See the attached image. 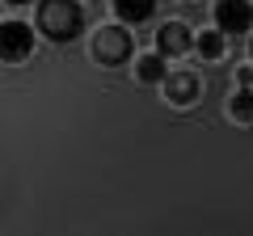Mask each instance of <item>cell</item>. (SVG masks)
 Wrapping results in <instances>:
<instances>
[{
  "label": "cell",
  "mask_w": 253,
  "mask_h": 236,
  "mask_svg": "<svg viewBox=\"0 0 253 236\" xmlns=\"http://www.w3.org/2000/svg\"><path fill=\"white\" fill-rule=\"evenodd\" d=\"M38 34L55 46H68L84 34V9L76 0H38Z\"/></svg>",
  "instance_id": "obj_1"
},
{
  "label": "cell",
  "mask_w": 253,
  "mask_h": 236,
  "mask_svg": "<svg viewBox=\"0 0 253 236\" xmlns=\"http://www.w3.org/2000/svg\"><path fill=\"white\" fill-rule=\"evenodd\" d=\"M131 51H135V38L126 34V26H101L97 34H93V59L106 64V68L126 64Z\"/></svg>",
  "instance_id": "obj_2"
},
{
  "label": "cell",
  "mask_w": 253,
  "mask_h": 236,
  "mask_svg": "<svg viewBox=\"0 0 253 236\" xmlns=\"http://www.w3.org/2000/svg\"><path fill=\"white\" fill-rule=\"evenodd\" d=\"M34 55V30L26 21H0V59L4 64H21Z\"/></svg>",
  "instance_id": "obj_3"
},
{
  "label": "cell",
  "mask_w": 253,
  "mask_h": 236,
  "mask_svg": "<svg viewBox=\"0 0 253 236\" xmlns=\"http://www.w3.org/2000/svg\"><path fill=\"white\" fill-rule=\"evenodd\" d=\"M215 26L224 34H245L253 26V4L249 0H219L215 4Z\"/></svg>",
  "instance_id": "obj_4"
},
{
  "label": "cell",
  "mask_w": 253,
  "mask_h": 236,
  "mask_svg": "<svg viewBox=\"0 0 253 236\" xmlns=\"http://www.w3.org/2000/svg\"><path fill=\"white\" fill-rule=\"evenodd\" d=\"M165 97L173 101V106H190V101H199V93H203V84H199V76L194 72H165Z\"/></svg>",
  "instance_id": "obj_5"
},
{
  "label": "cell",
  "mask_w": 253,
  "mask_h": 236,
  "mask_svg": "<svg viewBox=\"0 0 253 236\" xmlns=\"http://www.w3.org/2000/svg\"><path fill=\"white\" fill-rule=\"evenodd\" d=\"M190 46H194V34H190V26H181V21H165L161 34H156V51L161 55H186Z\"/></svg>",
  "instance_id": "obj_6"
},
{
  "label": "cell",
  "mask_w": 253,
  "mask_h": 236,
  "mask_svg": "<svg viewBox=\"0 0 253 236\" xmlns=\"http://www.w3.org/2000/svg\"><path fill=\"white\" fill-rule=\"evenodd\" d=\"M114 13L123 26H139L156 13V0H114Z\"/></svg>",
  "instance_id": "obj_7"
},
{
  "label": "cell",
  "mask_w": 253,
  "mask_h": 236,
  "mask_svg": "<svg viewBox=\"0 0 253 236\" xmlns=\"http://www.w3.org/2000/svg\"><path fill=\"white\" fill-rule=\"evenodd\" d=\"M194 51L203 55V59H219V55L228 51V34L224 30H203V34H194Z\"/></svg>",
  "instance_id": "obj_8"
},
{
  "label": "cell",
  "mask_w": 253,
  "mask_h": 236,
  "mask_svg": "<svg viewBox=\"0 0 253 236\" xmlns=\"http://www.w3.org/2000/svg\"><path fill=\"white\" fill-rule=\"evenodd\" d=\"M135 76H139L144 84H161V80H165V55H161V51H156V55H144V59L135 64Z\"/></svg>",
  "instance_id": "obj_9"
},
{
  "label": "cell",
  "mask_w": 253,
  "mask_h": 236,
  "mask_svg": "<svg viewBox=\"0 0 253 236\" xmlns=\"http://www.w3.org/2000/svg\"><path fill=\"white\" fill-rule=\"evenodd\" d=\"M228 110H232V118H241V122H253V89L249 84H241V93L232 97Z\"/></svg>",
  "instance_id": "obj_10"
},
{
  "label": "cell",
  "mask_w": 253,
  "mask_h": 236,
  "mask_svg": "<svg viewBox=\"0 0 253 236\" xmlns=\"http://www.w3.org/2000/svg\"><path fill=\"white\" fill-rule=\"evenodd\" d=\"M236 80H241V84H253V68H241V72H236Z\"/></svg>",
  "instance_id": "obj_11"
},
{
  "label": "cell",
  "mask_w": 253,
  "mask_h": 236,
  "mask_svg": "<svg viewBox=\"0 0 253 236\" xmlns=\"http://www.w3.org/2000/svg\"><path fill=\"white\" fill-rule=\"evenodd\" d=\"M4 4H13V9H21V4H30V0H4Z\"/></svg>",
  "instance_id": "obj_12"
},
{
  "label": "cell",
  "mask_w": 253,
  "mask_h": 236,
  "mask_svg": "<svg viewBox=\"0 0 253 236\" xmlns=\"http://www.w3.org/2000/svg\"><path fill=\"white\" fill-rule=\"evenodd\" d=\"M249 55H253V38H249Z\"/></svg>",
  "instance_id": "obj_13"
}]
</instances>
